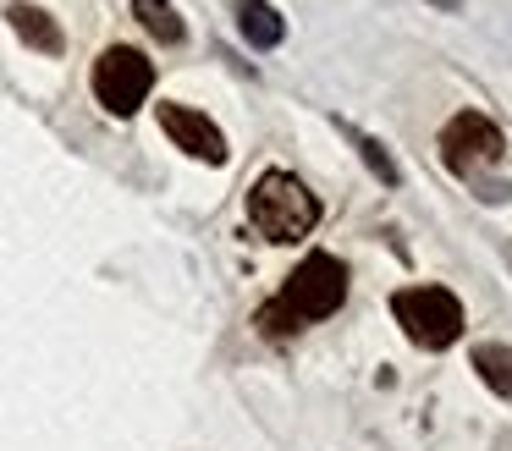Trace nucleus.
Returning <instances> with one entry per match:
<instances>
[{
	"instance_id": "nucleus-10",
	"label": "nucleus",
	"mask_w": 512,
	"mask_h": 451,
	"mask_svg": "<svg viewBox=\"0 0 512 451\" xmlns=\"http://www.w3.org/2000/svg\"><path fill=\"white\" fill-rule=\"evenodd\" d=\"M133 11L160 44H182V17L171 11V0H133Z\"/></svg>"
},
{
	"instance_id": "nucleus-12",
	"label": "nucleus",
	"mask_w": 512,
	"mask_h": 451,
	"mask_svg": "<svg viewBox=\"0 0 512 451\" xmlns=\"http://www.w3.org/2000/svg\"><path fill=\"white\" fill-rule=\"evenodd\" d=\"M435 6H446V11H452V6H457V0H435Z\"/></svg>"
},
{
	"instance_id": "nucleus-5",
	"label": "nucleus",
	"mask_w": 512,
	"mask_h": 451,
	"mask_svg": "<svg viewBox=\"0 0 512 451\" xmlns=\"http://www.w3.org/2000/svg\"><path fill=\"white\" fill-rule=\"evenodd\" d=\"M501 154H507V138H501V127L485 121L479 110H463V116H452L441 127V160L452 165L457 176L490 171V165H501Z\"/></svg>"
},
{
	"instance_id": "nucleus-9",
	"label": "nucleus",
	"mask_w": 512,
	"mask_h": 451,
	"mask_svg": "<svg viewBox=\"0 0 512 451\" xmlns=\"http://www.w3.org/2000/svg\"><path fill=\"white\" fill-rule=\"evenodd\" d=\"M474 369H479V380H485L490 391L512 402V347H501V341H479V347H474Z\"/></svg>"
},
{
	"instance_id": "nucleus-11",
	"label": "nucleus",
	"mask_w": 512,
	"mask_h": 451,
	"mask_svg": "<svg viewBox=\"0 0 512 451\" xmlns=\"http://www.w3.org/2000/svg\"><path fill=\"white\" fill-rule=\"evenodd\" d=\"M259 330H265V336H270V341H281V336H298V330H303V325H298V319H292V314H287V308H281V303H276V297H270V303H265V308H259Z\"/></svg>"
},
{
	"instance_id": "nucleus-8",
	"label": "nucleus",
	"mask_w": 512,
	"mask_h": 451,
	"mask_svg": "<svg viewBox=\"0 0 512 451\" xmlns=\"http://www.w3.org/2000/svg\"><path fill=\"white\" fill-rule=\"evenodd\" d=\"M237 28H243L248 44H259V50H276L281 33H287V22H281L276 6H265V0H248V6L237 11Z\"/></svg>"
},
{
	"instance_id": "nucleus-4",
	"label": "nucleus",
	"mask_w": 512,
	"mask_h": 451,
	"mask_svg": "<svg viewBox=\"0 0 512 451\" xmlns=\"http://www.w3.org/2000/svg\"><path fill=\"white\" fill-rule=\"evenodd\" d=\"M155 88V66L133 50V44H111V50L94 61V94L111 116H133L138 105L149 99Z\"/></svg>"
},
{
	"instance_id": "nucleus-3",
	"label": "nucleus",
	"mask_w": 512,
	"mask_h": 451,
	"mask_svg": "<svg viewBox=\"0 0 512 451\" xmlns=\"http://www.w3.org/2000/svg\"><path fill=\"white\" fill-rule=\"evenodd\" d=\"M276 303L287 308L298 325L336 314V308L347 303V270H342V259H331V253H309V259L287 275V286H281Z\"/></svg>"
},
{
	"instance_id": "nucleus-7",
	"label": "nucleus",
	"mask_w": 512,
	"mask_h": 451,
	"mask_svg": "<svg viewBox=\"0 0 512 451\" xmlns=\"http://www.w3.org/2000/svg\"><path fill=\"white\" fill-rule=\"evenodd\" d=\"M6 22L17 28V39L23 44H34V50H45V55H61V28H56V17H50L45 6H28V0H12L6 6Z\"/></svg>"
},
{
	"instance_id": "nucleus-6",
	"label": "nucleus",
	"mask_w": 512,
	"mask_h": 451,
	"mask_svg": "<svg viewBox=\"0 0 512 451\" xmlns=\"http://www.w3.org/2000/svg\"><path fill=\"white\" fill-rule=\"evenodd\" d=\"M160 127H166V138L177 143L182 154H193V160H204V165H226V138H221V127H215L204 110L160 105Z\"/></svg>"
},
{
	"instance_id": "nucleus-1",
	"label": "nucleus",
	"mask_w": 512,
	"mask_h": 451,
	"mask_svg": "<svg viewBox=\"0 0 512 451\" xmlns=\"http://www.w3.org/2000/svg\"><path fill=\"white\" fill-rule=\"evenodd\" d=\"M314 220H320V204L292 171H265L248 193V226L265 242H298L314 231Z\"/></svg>"
},
{
	"instance_id": "nucleus-2",
	"label": "nucleus",
	"mask_w": 512,
	"mask_h": 451,
	"mask_svg": "<svg viewBox=\"0 0 512 451\" xmlns=\"http://www.w3.org/2000/svg\"><path fill=\"white\" fill-rule=\"evenodd\" d=\"M391 314L408 330L413 347H424V352H441L463 336V303L446 286H408V292L391 297Z\"/></svg>"
}]
</instances>
